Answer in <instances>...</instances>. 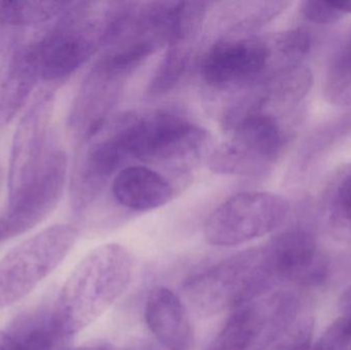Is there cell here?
I'll use <instances>...</instances> for the list:
<instances>
[{
    "instance_id": "6da1fadb",
    "label": "cell",
    "mask_w": 351,
    "mask_h": 350,
    "mask_svg": "<svg viewBox=\"0 0 351 350\" xmlns=\"http://www.w3.org/2000/svg\"><path fill=\"white\" fill-rule=\"evenodd\" d=\"M53 98L43 94L23 115L12 142L4 240L26 234L45 221L65 191L68 158L51 127Z\"/></svg>"
},
{
    "instance_id": "7a4b0ae2",
    "label": "cell",
    "mask_w": 351,
    "mask_h": 350,
    "mask_svg": "<svg viewBox=\"0 0 351 350\" xmlns=\"http://www.w3.org/2000/svg\"><path fill=\"white\" fill-rule=\"evenodd\" d=\"M133 271L131 254L117 244L94 249L76 265L55 300L56 312L70 339L123 295Z\"/></svg>"
},
{
    "instance_id": "3957f363",
    "label": "cell",
    "mask_w": 351,
    "mask_h": 350,
    "mask_svg": "<svg viewBox=\"0 0 351 350\" xmlns=\"http://www.w3.org/2000/svg\"><path fill=\"white\" fill-rule=\"evenodd\" d=\"M107 14L92 2H69L64 12L35 37L40 79L57 82L77 71L106 42Z\"/></svg>"
},
{
    "instance_id": "277c9868",
    "label": "cell",
    "mask_w": 351,
    "mask_h": 350,
    "mask_svg": "<svg viewBox=\"0 0 351 350\" xmlns=\"http://www.w3.org/2000/svg\"><path fill=\"white\" fill-rule=\"evenodd\" d=\"M276 284L259 248L233 255L191 275L184 290L196 308L219 314L262 297Z\"/></svg>"
},
{
    "instance_id": "5b68a950",
    "label": "cell",
    "mask_w": 351,
    "mask_h": 350,
    "mask_svg": "<svg viewBox=\"0 0 351 350\" xmlns=\"http://www.w3.org/2000/svg\"><path fill=\"white\" fill-rule=\"evenodd\" d=\"M78 238L77 228L58 224L37 232L0 260V308L26 297L66 258Z\"/></svg>"
},
{
    "instance_id": "8992f818",
    "label": "cell",
    "mask_w": 351,
    "mask_h": 350,
    "mask_svg": "<svg viewBox=\"0 0 351 350\" xmlns=\"http://www.w3.org/2000/svg\"><path fill=\"white\" fill-rule=\"evenodd\" d=\"M230 127L231 139L210 153V170L217 174L247 177L267 173L286 144L278 119L262 111H250L233 118Z\"/></svg>"
},
{
    "instance_id": "52a82bcc",
    "label": "cell",
    "mask_w": 351,
    "mask_h": 350,
    "mask_svg": "<svg viewBox=\"0 0 351 350\" xmlns=\"http://www.w3.org/2000/svg\"><path fill=\"white\" fill-rule=\"evenodd\" d=\"M289 212L290 203L276 193H237L210 214L204 226V236L212 246H239L276 230L284 223Z\"/></svg>"
},
{
    "instance_id": "ba28073f",
    "label": "cell",
    "mask_w": 351,
    "mask_h": 350,
    "mask_svg": "<svg viewBox=\"0 0 351 350\" xmlns=\"http://www.w3.org/2000/svg\"><path fill=\"white\" fill-rule=\"evenodd\" d=\"M123 132L131 158L143 162L185 160L199 153L208 141L206 129L172 111L127 118Z\"/></svg>"
},
{
    "instance_id": "9c48e42d",
    "label": "cell",
    "mask_w": 351,
    "mask_h": 350,
    "mask_svg": "<svg viewBox=\"0 0 351 350\" xmlns=\"http://www.w3.org/2000/svg\"><path fill=\"white\" fill-rule=\"evenodd\" d=\"M294 314L290 296H262L231 312L208 350H266L288 331Z\"/></svg>"
},
{
    "instance_id": "30bf717a",
    "label": "cell",
    "mask_w": 351,
    "mask_h": 350,
    "mask_svg": "<svg viewBox=\"0 0 351 350\" xmlns=\"http://www.w3.org/2000/svg\"><path fill=\"white\" fill-rule=\"evenodd\" d=\"M76 164L71 183L72 210L82 215L101 195L111 177L129 160L121 123L102 138H92Z\"/></svg>"
},
{
    "instance_id": "8fae6325",
    "label": "cell",
    "mask_w": 351,
    "mask_h": 350,
    "mask_svg": "<svg viewBox=\"0 0 351 350\" xmlns=\"http://www.w3.org/2000/svg\"><path fill=\"white\" fill-rule=\"evenodd\" d=\"M272 55L271 47L260 39H221L204 55L202 76L213 88L241 86L265 73Z\"/></svg>"
},
{
    "instance_id": "7c38bea8",
    "label": "cell",
    "mask_w": 351,
    "mask_h": 350,
    "mask_svg": "<svg viewBox=\"0 0 351 350\" xmlns=\"http://www.w3.org/2000/svg\"><path fill=\"white\" fill-rule=\"evenodd\" d=\"M129 74L99 59L84 78L72 105L69 125L76 137L88 141L104 127Z\"/></svg>"
},
{
    "instance_id": "4fadbf2b",
    "label": "cell",
    "mask_w": 351,
    "mask_h": 350,
    "mask_svg": "<svg viewBox=\"0 0 351 350\" xmlns=\"http://www.w3.org/2000/svg\"><path fill=\"white\" fill-rule=\"evenodd\" d=\"M264 258L274 282H319L325 264L319 261L317 244L311 232L294 228L272 238L262 247Z\"/></svg>"
},
{
    "instance_id": "5bb4252c",
    "label": "cell",
    "mask_w": 351,
    "mask_h": 350,
    "mask_svg": "<svg viewBox=\"0 0 351 350\" xmlns=\"http://www.w3.org/2000/svg\"><path fill=\"white\" fill-rule=\"evenodd\" d=\"M40 80L34 38L12 43L0 65V127L25 108Z\"/></svg>"
},
{
    "instance_id": "9a60e30c",
    "label": "cell",
    "mask_w": 351,
    "mask_h": 350,
    "mask_svg": "<svg viewBox=\"0 0 351 350\" xmlns=\"http://www.w3.org/2000/svg\"><path fill=\"white\" fill-rule=\"evenodd\" d=\"M145 321L150 332L165 350H190L193 330L189 314L172 290L158 287L148 295Z\"/></svg>"
},
{
    "instance_id": "2e32d148",
    "label": "cell",
    "mask_w": 351,
    "mask_h": 350,
    "mask_svg": "<svg viewBox=\"0 0 351 350\" xmlns=\"http://www.w3.org/2000/svg\"><path fill=\"white\" fill-rule=\"evenodd\" d=\"M112 195L123 207L146 212L168 203L174 197V188L160 173L147 166H131L115 175Z\"/></svg>"
},
{
    "instance_id": "e0dca14e",
    "label": "cell",
    "mask_w": 351,
    "mask_h": 350,
    "mask_svg": "<svg viewBox=\"0 0 351 350\" xmlns=\"http://www.w3.org/2000/svg\"><path fill=\"white\" fill-rule=\"evenodd\" d=\"M69 2L0 1V26L24 29L53 22Z\"/></svg>"
},
{
    "instance_id": "ac0fdd59",
    "label": "cell",
    "mask_w": 351,
    "mask_h": 350,
    "mask_svg": "<svg viewBox=\"0 0 351 350\" xmlns=\"http://www.w3.org/2000/svg\"><path fill=\"white\" fill-rule=\"evenodd\" d=\"M192 43H169L168 49L150 80L148 88L150 96H164L174 90L181 82L191 61Z\"/></svg>"
},
{
    "instance_id": "d6986e66",
    "label": "cell",
    "mask_w": 351,
    "mask_h": 350,
    "mask_svg": "<svg viewBox=\"0 0 351 350\" xmlns=\"http://www.w3.org/2000/svg\"><path fill=\"white\" fill-rule=\"evenodd\" d=\"M323 205L336 227L346 228L351 213V164L332 174L323 192Z\"/></svg>"
},
{
    "instance_id": "ffe728a7",
    "label": "cell",
    "mask_w": 351,
    "mask_h": 350,
    "mask_svg": "<svg viewBox=\"0 0 351 350\" xmlns=\"http://www.w3.org/2000/svg\"><path fill=\"white\" fill-rule=\"evenodd\" d=\"M324 95L334 106H351V35L330 64Z\"/></svg>"
},
{
    "instance_id": "44dd1931",
    "label": "cell",
    "mask_w": 351,
    "mask_h": 350,
    "mask_svg": "<svg viewBox=\"0 0 351 350\" xmlns=\"http://www.w3.org/2000/svg\"><path fill=\"white\" fill-rule=\"evenodd\" d=\"M274 47L289 65H299L300 60L311 51V34L304 28L292 29L276 37Z\"/></svg>"
},
{
    "instance_id": "7402d4cb",
    "label": "cell",
    "mask_w": 351,
    "mask_h": 350,
    "mask_svg": "<svg viewBox=\"0 0 351 350\" xmlns=\"http://www.w3.org/2000/svg\"><path fill=\"white\" fill-rule=\"evenodd\" d=\"M311 350H351V322L341 316L330 325Z\"/></svg>"
},
{
    "instance_id": "603a6c76",
    "label": "cell",
    "mask_w": 351,
    "mask_h": 350,
    "mask_svg": "<svg viewBox=\"0 0 351 350\" xmlns=\"http://www.w3.org/2000/svg\"><path fill=\"white\" fill-rule=\"evenodd\" d=\"M303 16L315 24H334L338 22L343 16L335 5L333 1H309L303 2L301 8Z\"/></svg>"
},
{
    "instance_id": "cb8c5ba5",
    "label": "cell",
    "mask_w": 351,
    "mask_h": 350,
    "mask_svg": "<svg viewBox=\"0 0 351 350\" xmlns=\"http://www.w3.org/2000/svg\"><path fill=\"white\" fill-rule=\"evenodd\" d=\"M313 323L311 318L299 321L274 350H311Z\"/></svg>"
},
{
    "instance_id": "d4e9b609",
    "label": "cell",
    "mask_w": 351,
    "mask_h": 350,
    "mask_svg": "<svg viewBox=\"0 0 351 350\" xmlns=\"http://www.w3.org/2000/svg\"><path fill=\"white\" fill-rule=\"evenodd\" d=\"M0 350H29L8 331L0 330Z\"/></svg>"
},
{
    "instance_id": "484cf974",
    "label": "cell",
    "mask_w": 351,
    "mask_h": 350,
    "mask_svg": "<svg viewBox=\"0 0 351 350\" xmlns=\"http://www.w3.org/2000/svg\"><path fill=\"white\" fill-rule=\"evenodd\" d=\"M339 308L341 310L342 316L348 318L351 322V285L340 297Z\"/></svg>"
},
{
    "instance_id": "4316f807",
    "label": "cell",
    "mask_w": 351,
    "mask_h": 350,
    "mask_svg": "<svg viewBox=\"0 0 351 350\" xmlns=\"http://www.w3.org/2000/svg\"><path fill=\"white\" fill-rule=\"evenodd\" d=\"M62 350H111L110 347L106 345H86V347H66Z\"/></svg>"
},
{
    "instance_id": "83f0119b",
    "label": "cell",
    "mask_w": 351,
    "mask_h": 350,
    "mask_svg": "<svg viewBox=\"0 0 351 350\" xmlns=\"http://www.w3.org/2000/svg\"><path fill=\"white\" fill-rule=\"evenodd\" d=\"M127 350H165L162 347H156L152 343L141 342L134 345L133 347H129Z\"/></svg>"
},
{
    "instance_id": "f1b7e54d",
    "label": "cell",
    "mask_w": 351,
    "mask_h": 350,
    "mask_svg": "<svg viewBox=\"0 0 351 350\" xmlns=\"http://www.w3.org/2000/svg\"><path fill=\"white\" fill-rule=\"evenodd\" d=\"M334 5L342 12V14H351V0L350 1H344V0H338L333 1Z\"/></svg>"
},
{
    "instance_id": "f546056e",
    "label": "cell",
    "mask_w": 351,
    "mask_h": 350,
    "mask_svg": "<svg viewBox=\"0 0 351 350\" xmlns=\"http://www.w3.org/2000/svg\"><path fill=\"white\" fill-rule=\"evenodd\" d=\"M346 228H348L351 232V213L350 217H348V222H346Z\"/></svg>"
},
{
    "instance_id": "4dcf8cb0",
    "label": "cell",
    "mask_w": 351,
    "mask_h": 350,
    "mask_svg": "<svg viewBox=\"0 0 351 350\" xmlns=\"http://www.w3.org/2000/svg\"><path fill=\"white\" fill-rule=\"evenodd\" d=\"M3 240V236H2V230H1V226H0V242Z\"/></svg>"
}]
</instances>
